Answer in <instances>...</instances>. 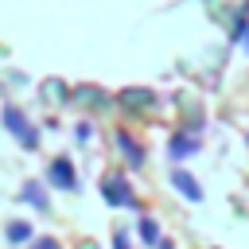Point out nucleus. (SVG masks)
Here are the masks:
<instances>
[{
    "label": "nucleus",
    "instance_id": "nucleus-1",
    "mask_svg": "<svg viewBox=\"0 0 249 249\" xmlns=\"http://www.w3.org/2000/svg\"><path fill=\"white\" fill-rule=\"evenodd\" d=\"M101 195H105L109 206H136V195H132V187L121 175H105L101 179Z\"/></svg>",
    "mask_w": 249,
    "mask_h": 249
},
{
    "label": "nucleus",
    "instance_id": "nucleus-2",
    "mask_svg": "<svg viewBox=\"0 0 249 249\" xmlns=\"http://www.w3.org/2000/svg\"><path fill=\"white\" fill-rule=\"evenodd\" d=\"M4 128H8V132L19 140V144H27V148L35 144V128L27 124V117H23L16 105H4Z\"/></svg>",
    "mask_w": 249,
    "mask_h": 249
},
{
    "label": "nucleus",
    "instance_id": "nucleus-3",
    "mask_svg": "<svg viewBox=\"0 0 249 249\" xmlns=\"http://www.w3.org/2000/svg\"><path fill=\"white\" fill-rule=\"evenodd\" d=\"M47 179H51V187L78 191V175H74V163H70V160H51V167H47Z\"/></svg>",
    "mask_w": 249,
    "mask_h": 249
},
{
    "label": "nucleus",
    "instance_id": "nucleus-4",
    "mask_svg": "<svg viewBox=\"0 0 249 249\" xmlns=\"http://www.w3.org/2000/svg\"><path fill=\"white\" fill-rule=\"evenodd\" d=\"M117 148H121V156L128 160V167H140V163H144V148H140V144H136L124 128L117 132Z\"/></svg>",
    "mask_w": 249,
    "mask_h": 249
},
{
    "label": "nucleus",
    "instance_id": "nucleus-5",
    "mask_svg": "<svg viewBox=\"0 0 249 249\" xmlns=\"http://www.w3.org/2000/svg\"><path fill=\"white\" fill-rule=\"evenodd\" d=\"M167 152H171V160H187V156H195V152H198V140H195V136H187V132H175V136H171V144H167Z\"/></svg>",
    "mask_w": 249,
    "mask_h": 249
},
{
    "label": "nucleus",
    "instance_id": "nucleus-6",
    "mask_svg": "<svg viewBox=\"0 0 249 249\" xmlns=\"http://www.w3.org/2000/svg\"><path fill=\"white\" fill-rule=\"evenodd\" d=\"M171 183H175V191L187 195L191 202H202V187L195 183V175H187V171H171Z\"/></svg>",
    "mask_w": 249,
    "mask_h": 249
},
{
    "label": "nucleus",
    "instance_id": "nucleus-7",
    "mask_svg": "<svg viewBox=\"0 0 249 249\" xmlns=\"http://www.w3.org/2000/svg\"><path fill=\"white\" fill-rule=\"evenodd\" d=\"M152 101H156L152 89H124V93H121V105H136V109H144V105H152Z\"/></svg>",
    "mask_w": 249,
    "mask_h": 249
},
{
    "label": "nucleus",
    "instance_id": "nucleus-8",
    "mask_svg": "<svg viewBox=\"0 0 249 249\" xmlns=\"http://www.w3.org/2000/svg\"><path fill=\"white\" fill-rule=\"evenodd\" d=\"M19 198H23V202H31L35 210H47V195H43V187H39V183H27V187L19 191Z\"/></svg>",
    "mask_w": 249,
    "mask_h": 249
},
{
    "label": "nucleus",
    "instance_id": "nucleus-9",
    "mask_svg": "<svg viewBox=\"0 0 249 249\" xmlns=\"http://www.w3.org/2000/svg\"><path fill=\"white\" fill-rule=\"evenodd\" d=\"M8 237H12L16 245H23V241H31V226H27V222H12V226H8Z\"/></svg>",
    "mask_w": 249,
    "mask_h": 249
},
{
    "label": "nucleus",
    "instance_id": "nucleus-10",
    "mask_svg": "<svg viewBox=\"0 0 249 249\" xmlns=\"http://www.w3.org/2000/svg\"><path fill=\"white\" fill-rule=\"evenodd\" d=\"M140 237H144V241L156 249V241H160V226H156L152 218H140Z\"/></svg>",
    "mask_w": 249,
    "mask_h": 249
},
{
    "label": "nucleus",
    "instance_id": "nucleus-11",
    "mask_svg": "<svg viewBox=\"0 0 249 249\" xmlns=\"http://www.w3.org/2000/svg\"><path fill=\"white\" fill-rule=\"evenodd\" d=\"M233 39L249 51V19H245V16H237V19H233Z\"/></svg>",
    "mask_w": 249,
    "mask_h": 249
},
{
    "label": "nucleus",
    "instance_id": "nucleus-12",
    "mask_svg": "<svg viewBox=\"0 0 249 249\" xmlns=\"http://www.w3.org/2000/svg\"><path fill=\"white\" fill-rule=\"evenodd\" d=\"M31 249H62V245H58V241H54V237H39V241H35V245H31Z\"/></svg>",
    "mask_w": 249,
    "mask_h": 249
},
{
    "label": "nucleus",
    "instance_id": "nucleus-13",
    "mask_svg": "<svg viewBox=\"0 0 249 249\" xmlns=\"http://www.w3.org/2000/svg\"><path fill=\"white\" fill-rule=\"evenodd\" d=\"M117 249H128V237L124 233H117Z\"/></svg>",
    "mask_w": 249,
    "mask_h": 249
},
{
    "label": "nucleus",
    "instance_id": "nucleus-14",
    "mask_svg": "<svg viewBox=\"0 0 249 249\" xmlns=\"http://www.w3.org/2000/svg\"><path fill=\"white\" fill-rule=\"evenodd\" d=\"M156 245H160V249H171V241H156Z\"/></svg>",
    "mask_w": 249,
    "mask_h": 249
}]
</instances>
